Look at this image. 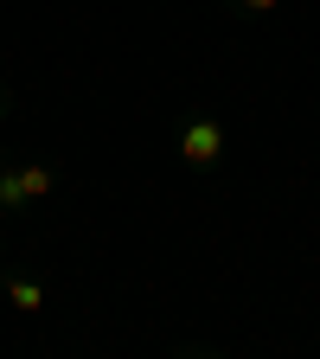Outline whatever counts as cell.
Segmentation results:
<instances>
[{
	"label": "cell",
	"mask_w": 320,
	"mask_h": 359,
	"mask_svg": "<svg viewBox=\"0 0 320 359\" xmlns=\"http://www.w3.org/2000/svg\"><path fill=\"white\" fill-rule=\"evenodd\" d=\"M26 199V180L20 173H0V205H20Z\"/></svg>",
	"instance_id": "2"
},
{
	"label": "cell",
	"mask_w": 320,
	"mask_h": 359,
	"mask_svg": "<svg viewBox=\"0 0 320 359\" xmlns=\"http://www.w3.org/2000/svg\"><path fill=\"white\" fill-rule=\"evenodd\" d=\"M244 7H276V0H244Z\"/></svg>",
	"instance_id": "4"
},
{
	"label": "cell",
	"mask_w": 320,
	"mask_h": 359,
	"mask_svg": "<svg viewBox=\"0 0 320 359\" xmlns=\"http://www.w3.org/2000/svg\"><path fill=\"white\" fill-rule=\"evenodd\" d=\"M218 148H224V135H218L211 122H193V128H186V161L205 167V161H218Z\"/></svg>",
	"instance_id": "1"
},
{
	"label": "cell",
	"mask_w": 320,
	"mask_h": 359,
	"mask_svg": "<svg viewBox=\"0 0 320 359\" xmlns=\"http://www.w3.org/2000/svg\"><path fill=\"white\" fill-rule=\"evenodd\" d=\"M20 180H26V199H39L45 187H52V173H45V167H32V173H20Z\"/></svg>",
	"instance_id": "3"
}]
</instances>
